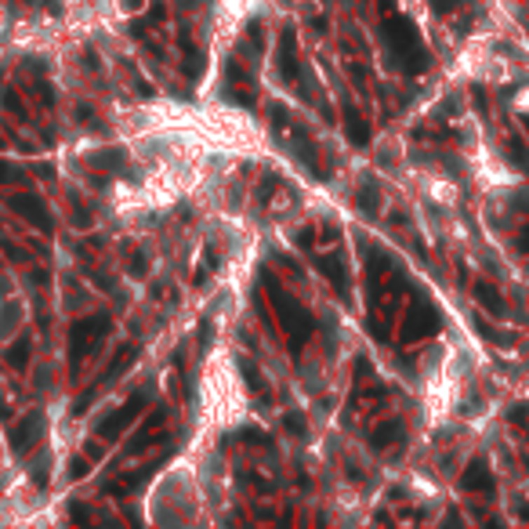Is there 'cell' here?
<instances>
[{"label":"cell","instance_id":"52a82bcc","mask_svg":"<svg viewBox=\"0 0 529 529\" xmlns=\"http://www.w3.org/2000/svg\"><path fill=\"white\" fill-rule=\"evenodd\" d=\"M518 515H522V518H525V522H529V507H522V511H518Z\"/></svg>","mask_w":529,"mask_h":529},{"label":"cell","instance_id":"277c9868","mask_svg":"<svg viewBox=\"0 0 529 529\" xmlns=\"http://www.w3.org/2000/svg\"><path fill=\"white\" fill-rule=\"evenodd\" d=\"M464 486H468V490H493V475H490V468H486V460H472L468 464Z\"/></svg>","mask_w":529,"mask_h":529},{"label":"cell","instance_id":"ba28073f","mask_svg":"<svg viewBox=\"0 0 529 529\" xmlns=\"http://www.w3.org/2000/svg\"><path fill=\"white\" fill-rule=\"evenodd\" d=\"M0 308H4V298H0Z\"/></svg>","mask_w":529,"mask_h":529},{"label":"cell","instance_id":"8992f818","mask_svg":"<svg viewBox=\"0 0 529 529\" xmlns=\"http://www.w3.org/2000/svg\"><path fill=\"white\" fill-rule=\"evenodd\" d=\"M11 29H15V15H11L4 4H0V40H8Z\"/></svg>","mask_w":529,"mask_h":529},{"label":"cell","instance_id":"5b68a950","mask_svg":"<svg viewBox=\"0 0 529 529\" xmlns=\"http://www.w3.org/2000/svg\"><path fill=\"white\" fill-rule=\"evenodd\" d=\"M475 294H479V301H482L486 308H490L493 315H500V312H504V301H500V294H497V290H493L490 283H479V287H475Z\"/></svg>","mask_w":529,"mask_h":529},{"label":"cell","instance_id":"6da1fadb","mask_svg":"<svg viewBox=\"0 0 529 529\" xmlns=\"http://www.w3.org/2000/svg\"><path fill=\"white\" fill-rule=\"evenodd\" d=\"M250 417V392L240 377V366L225 345L207 355L196 392V446H210L221 432L240 428Z\"/></svg>","mask_w":529,"mask_h":529},{"label":"cell","instance_id":"7a4b0ae2","mask_svg":"<svg viewBox=\"0 0 529 529\" xmlns=\"http://www.w3.org/2000/svg\"><path fill=\"white\" fill-rule=\"evenodd\" d=\"M207 490L200 479L196 453L171 464L149 490V522L156 525H193L207 511Z\"/></svg>","mask_w":529,"mask_h":529},{"label":"cell","instance_id":"3957f363","mask_svg":"<svg viewBox=\"0 0 529 529\" xmlns=\"http://www.w3.org/2000/svg\"><path fill=\"white\" fill-rule=\"evenodd\" d=\"M258 8V0H218V40H232V33H236L243 22H247V15Z\"/></svg>","mask_w":529,"mask_h":529}]
</instances>
